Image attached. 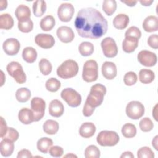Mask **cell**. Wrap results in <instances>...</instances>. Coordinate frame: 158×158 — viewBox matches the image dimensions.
<instances>
[{
	"instance_id": "1",
	"label": "cell",
	"mask_w": 158,
	"mask_h": 158,
	"mask_svg": "<svg viewBox=\"0 0 158 158\" xmlns=\"http://www.w3.org/2000/svg\"><path fill=\"white\" fill-rule=\"evenodd\" d=\"M75 27L83 38L98 39L106 33L108 23L101 13L92 7L80 9L75 20Z\"/></svg>"
},
{
	"instance_id": "2",
	"label": "cell",
	"mask_w": 158,
	"mask_h": 158,
	"mask_svg": "<svg viewBox=\"0 0 158 158\" xmlns=\"http://www.w3.org/2000/svg\"><path fill=\"white\" fill-rule=\"evenodd\" d=\"M106 93V88L102 84L96 83L91 87L83 109L84 116L90 117L93 114L95 108L102 104Z\"/></svg>"
},
{
	"instance_id": "3",
	"label": "cell",
	"mask_w": 158,
	"mask_h": 158,
	"mask_svg": "<svg viewBox=\"0 0 158 158\" xmlns=\"http://www.w3.org/2000/svg\"><path fill=\"white\" fill-rule=\"evenodd\" d=\"M78 72V64L72 59H68L64 61L57 69V75L63 79L72 78L77 74Z\"/></svg>"
},
{
	"instance_id": "4",
	"label": "cell",
	"mask_w": 158,
	"mask_h": 158,
	"mask_svg": "<svg viewBox=\"0 0 158 158\" xmlns=\"http://www.w3.org/2000/svg\"><path fill=\"white\" fill-rule=\"evenodd\" d=\"M98 77V65L94 60H88L85 62L82 72V78L88 83L94 81Z\"/></svg>"
},
{
	"instance_id": "5",
	"label": "cell",
	"mask_w": 158,
	"mask_h": 158,
	"mask_svg": "<svg viewBox=\"0 0 158 158\" xmlns=\"http://www.w3.org/2000/svg\"><path fill=\"white\" fill-rule=\"evenodd\" d=\"M120 138L114 131L103 130L97 136L96 141L101 146H114L119 141Z\"/></svg>"
},
{
	"instance_id": "6",
	"label": "cell",
	"mask_w": 158,
	"mask_h": 158,
	"mask_svg": "<svg viewBox=\"0 0 158 158\" xmlns=\"http://www.w3.org/2000/svg\"><path fill=\"white\" fill-rule=\"evenodd\" d=\"M7 71L17 83L22 84L26 81V75L22 65L17 62L12 61L7 64Z\"/></svg>"
},
{
	"instance_id": "7",
	"label": "cell",
	"mask_w": 158,
	"mask_h": 158,
	"mask_svg": "<svg viewBox=\"0 0 158 158\" xmlns=\"http://www.w3.org/2000/svg\"><path fill=\"white\" fill-rule=\"evenodd\" d=\"M60 96L67 104L72 107H77L81 104V95L73 88H65L62 91Z\"/></svg>"
},
{
	"instance_id": "8",
	"label": "cell",
	"mask_w": 158,
	"mask_h": 158,
	"mask_svg": "<svg viewBox=\"0 0 158 158\" xmlns=\"http://www.w3.org/2000/svg\"><path fill=\"white\" fill-rule=\"evenodd\" d=\"M125 111L127 115L130 118L137 120L144 115V107L141 102L138 101H132L127 105Z\"/></svg>"
},
{
	"instance_id": "9",
	"label": "cell",
	"mask_w": 158,
	"mask_h": 158,
	"mask_svg": "<svg viewBox=\"0 0 158 158\" xmlns=\"http://www.w3.org/2000/svg\"><path fill=\"white\" fill-rule=\"evenodd\" d=\"M46 102L42 98L35 97L31 100V110L34 115L35 122H38L43 117Z\"/></svg>"
},
{
	"instance_id": "10",
	"label": "cell",
	"mask_w": 158,
	"mask_h": 158,
	"mask_svg": "<svg viewBox=\"0 0 158 158\" xmlns=\"http://www.w3.org/2000/svg\"><path fill=\"white\" fill-rule=\"evenodd\" d=\"M104 55L109 58H112L117 56L118 48L115 40L110 37H106L101 43Z\"/></svg>"
},
{
	"instance_id": "11",
	"label": "cell",
	"mask_w": 158,
	"mask_h": 158,
	"mask_svg": "<svg viewBox=\"0 0 158 158\" xmlns=\"http://www.w3.org/2000/svg\"><path fill=\"white\" fill-rule=\"evenodd\" d=\"M137 59L141 65L146 67H152L155 65L157 60L156 54L147 50L141 51L137 56Z\"/></svg>"
},
{
	"instance_id": "12",
	"label": "cell",
	"mask_w": 158,
	"mask_h": 158,
	"mask_svg": "<svg viewBox=\"0 0 158 158\" xmlns=\"http://www.w3.org/2000/svg\"><path fill=\"white\" fill-rule=\"evenodd\" d=\"M75 12V9L70 3H62L57 10V15L62 22H67L70 21Z\"/></svg>"
},
{
	"instance_id": "13",
	"label": "cell",
	"mask_w": 158,
	"mask_h": 158,
	"mask_svg": "<svg viewBox=\"0 0 158 158\" xmlns=\"http://www.w3.org/2000/svg\"><path fill=\"white\" fill-rule=\"evenodd\" d=\"M2 48L5 53L9 56H14L17 54L20 48L19 41L15 38H8L2 44Z\"/></svg>"
},
{
	"instance_id": "14",
	"label": "cell",
	"mask_w": 158,
	"mask_h": 158,
	"mask_svg": "<svg viewBox=\"0 0 158 158\" xmlns=\"http://www.w3.org/2000/svg\"><path fill=\"white\" fill-rule=\"evenodd\" d=\"M35 41L38 46L43 49H49L55 43L54 38L52 35L44 33L38 34L35 38Z\"/></svg>"
},
{
	"instance_id": "15",
	"label": "cell",
	"mask_w": 158,
	"mask_h": 158,
	"mask_svg": "<svg viewBox=\"0 0 158 158\" xmlns=\"http://www.w3.org/2000/svg\"><path fill=\"white\" fill-rule=\"evenodd\" d=\"M56 34L58 38L65 43H70L73 40L75 37V34L72 29L67 26H62L58 28Z\"/></svg>"
},
{
	"instance_id": "16",
	"label": "cell",
	"mask_w": 158,
	"mask_h": 158,
	"mask_svg": "<svg viewBox=\"0 0 158 158\" xmlns=\"http://www.w3.org/2000/svg\"><path fill=\"white\" fill-rule=\"evenodd\" d=\"M102 74L104 77L107 80H112L116 76L117 73V67L114 62H105L102 65L101 68Z\"/></svg>"
},
{
	"instance_id": "17",
	"label": "cell",
	"mask_w": 158,
	"mask_h": 158,
	"mask_svg": "<svg viewBox=\"0 0 158 158\" xmlns=\"http://www.w3.org/2000/svg\"><path fill=\"white\" fill-rule=\"evenodd\" d=\"M64 112L63 104L57 99H53L49 106V114L54 117H59L62 115Z\"/></svg>"
},
{
	"instance_id": "18",
	"label": "cell",
	"mask_w": 158,
	"mask_h": 158,
	"mask_svg": "<svg viewBox=\"0 0 158 158\" xmlns=\"http://www.w3.org/2000/svg\"><path fill=\"white\" fill-rule=\"evenodd\" d=\"M139 40L134 36H127L122 42V49L127 53L133 52L138 46Z\"/></svg>"
},
{
	"instance_id": "19",
	"label": "cell",
	"mask_w": 158,
	"mask_h": 158,
	"mask_svg": "<svg viewBox=\"0 0 158 158\" xmlns=\"http://www.w3.org/2000/svg\"><path fill=\"white\" fill-rule=\"evenodd\" d=\"M143 28L147 32H154L158 30V19L156 16H148L143 21Z\"/></svg>"
},
{
	"instance_id": "20",
	"label": "cell",
	"mask_w": 158,
	"mask_h": 158,
	"mask_svg": "<svg viewBox=\"0 0 158 158\" xmlns=\"http://www.w3.org/2000/svg\"><path fill=\"white\" fill-rule=\"evenodd\" d=\"M15 15L18 22H22L30 19L31 11L27 6L20 4L16 8Z\"/></svg>"
},
{
	"instance_id": "21",
	"label": "cell",
	"mask_w": 158,
	"mask_h": 158,
	"mask_svg": "<svg viewBox=\"0 0 158 158\" xmlns=\"http://www.w3.org/2000/svg\"><path fill=\"white\" fill-rule=\"evenodd\" d=\"M18 118L20 122L28 125L34 122V115L32 110L28 108H22L19 112Z\"/></svg>"
},
{
	"instance_id": "22",
	"label": "cell",
	"mask_w": 158,
	"mask_h": 158,
	"mask_svg": "<svg viewBox=\"0 0 158 158\" xmlns=\"http://www.w3.org/2000/svg\"><path fill=\"white\" fill-rule=\"evenodd\" d=\"M96 130V126L94 123L91 122H85L80 126L79 133L83 138H89L94 135Z\"/></svg>"
},
{
	"instance_id": "23",
	"label": "cell",
	"mask_w": 158,
	"mask_h": 158,
	"mask_svg": "<svg viewBox=\"0 0 158 158\" xmlns=\"http://www.w3.org/2000/svg\"><path fill=\"white\" fill-rule=\"evenodd\" d=\"M13 143L14 142L10 140L2 139L0 143V152L2 156L9 157L12 155L14 149V144Z\"/></svg>"
},
{
	"instance_id": "24",
	"label": "cell",
	"mask_w": 158,
	"mask_h": 158,
	"mask_svg": "<svg viewBox=\"0 0 158 158\" xmlns=\"http://www.w3.org/2000/svg\"><path fill=\"white\" fill-rule=\"evenodd\" d=\"M129 23V17L125 14L117 15L113 20V25L115 28L118 30L125 29Z\"/></svg>"
},
{
	"instance_id": "25",
	"label": "cell",
	"mask_w": 158,
	"mask_h": 158,
	"mask_svg": "<svg viewBox=\"0 0 158 158\" xmlns=\"http://www.w3.org/2000/svg\"><path fill=\"white\" fill-rule=\"evenodd\" d=\"M155 78V75L153 71L149 69H143L139 72V81L143 84H149L153 81Z\"/></svg>"
},
{
	"instance_id": "26",
	"label": "cell",
	"mask_w": 158,
	"mask_h": 158,
	"mask_svg": "<svg viewBox=\"0 0 158 158\" xmlns=\"http://www.w3.org/2000/svg\"><path fill=\"white\" fill-rule=\"evenodd\" d=\"M22 57L27 63H33L37 58V52L32 47H26L23 49Z\"/></svg>"
},
{
	"instance_id": "27",
	"label": "cell",
	"mask_w": 158,
	"mask_h": 158,
	"mask_svg": "<svg viewBox=\"0 0 158 158\" xmlns=\"http://www.w3.org/2000/svg\"><path fill=\"white\" fill-rule=\"evenodd\" d=\"M59 125L57 122L53 120H47L43 125V131L48 135H54L59 130Z\"/></svg>"
},
{
	"instance_id": "28",
	"label": "cell",
	"mask_w": 158,
	"mask_h": 158,
	"mask_svg": "<svg viewBox=\"0 0 158 158\" xmlns=\"http://www.w3.org/2000/svg\"><path fill=\"white\" fill-rule=\"evenodd\" d=\"M52 144L53 141L51 139L47 137H43L40 138L38 141L36 146L38 151H40L42 153L46 154L48 152Z\"/></svg>"
},
{
	"instance_id": "29",
	"label": "cell",
	"mask_w": 158,
	"mask_h": 158,
	"mask_svg": "<svg viewBox=\"0 0 158 158\" xmlns=\"http://www.w3.org/2000/svg\"><path fill=\"white\" fill-rule=\"evenodd\" d=\"M14 26V20L12 16L7 14H2L0 15V28L9 30Z\"/></svg>"
},
{
	"instance_id": "30",
	"label": "cell",
	"mask_w": 158,
	"mask_h": 158,
	"mask_svg": "<svg viewBox=\"0 0 158 158\" xmlns=\"http://www.w3.org/2000/svg\"><path fill=\"white\" fill-rule=\"evenodd\" d=\"M40 25L42 30L50 31L55 25V19L52 15H46L41 20Z\"/></svg>"
},
{
	"instance_id": "31",
	"label": "cell",
	"mask_w": 158,
	"mask_h": 158,
	"mask_svg": "<svg viewBox=\"0 0 158 158\" xmlns=\"http://www.w3.org/2000/svg\"><path fill=\"white\" fill-rule=\"evenodd\" d=\"M46 10V3L43 0H37L33 4V12L36 17L42 16Z\"/></svg>"
},
{
	"instance_id": "32",
	"label": "cell",
	"mask_w": 158,
	"mask_h": 158,
	"mask_svg": "<svg viewBox=\"0 0 158 158\" xmlns=\"http://www.w3.org/2000/svg\"><path fill=\"white\" fill-rule=\"evenodd\" d=\"M17 100L20 102H25L28 101L31 97V91L27 88H20L15 93Z\"/></svg>"
},
{
	"instance_id": "33",
	"label": "cell",
	"mask_w": 158,
	"mask_h": 158,
	"mask_svg": "<svg viewBox=\"0 0 158 158\" xmlns=\"http://www.w3.org/2000/svg\"><path fill=\"white\" fill-rule=\"evenodd\" d=\"M78 51L81 56H89L94 52V46L90 42L84 41L79 45Z\"/></svg>"
},
{
	"instance_id": "34",
	"label": "cell",
	"mask_w": 158,
	"mask_h": 158,
	"mask_svg": "<svg viewBox=\"0 0 158 158\" xmlns=\"http://www.w3.org/2000/svg\"><path fill=\"white\" fill-rule=\"evenodd\" d=\"M121 131L124 137L131 138L135 136L136 134V128L135 125L127 123L123 125Z\"/></svg>"
},
{
	"instance_id": "35",
	"label": "cell",
	"mask_w": 158,
	"mask_h": 158,
	"mask_svg": "<svg viewBox=\"0 0 158 158\" xmlns=\"http://www.w3.org/2000/svg\"><path fill=\"white\" fill-rule=\"evenodd\" d=\"M117 9V2L114 0H105L102 3V10L107 15H112Z\"/></svg>"
},
{
	"instance_id": "36",
	"label": "cell",
	"mask_w": 158,
	"mask_h": 158,
	"mask_svg": "<svg viewBox=\"0 0 158 158\" xmlns=\"http://www.w3.org/2000/svg\"><path fill=\"white\" fill-rule=\"evenodd\" d=\"M52 65L46 59L43 58L39 62V69L41 73L44 75H49L52 71Z\"/></svg>"
},
{
	"instance_id": "37",
	"label": "cell",
	"mask_w": 158,
	"mask_h": 158,
	"mask_svg": "<svg viewBox=\"0 0 158 158\" xmlns=\"http://www.w3.org/2000/svg\"><path fill=\"white\" fill-rule=\"evenodd\" d=\"M46 88L50 92H56L61 86L59 80L55 78H51L46 82Z\"/></svg>"
},
{
	"instance_id": "38",
	"label": "cell",
	"mask_w": 158,
	"mask_h": 158,
	"mask_svg": "<svg viewBox=\"0 0 158 158\" xmlns=\"http://www.w3.org/2000/svg\"><path fill=\"white\" fill-rule=\"evenodd\" d=\"M85 157L86 158H99L100 151L95 145H89L85 151Z\"/></svg>"
},
{
	"instance_id": "39",
	"label": "cell",
	"mask_w": 158,
	"mask_h": 158,
	"mask_svg": "<svg viewBox=\"0 0 158 158\" xmlns=\"http://www.w3.org/2000/svg\"><path fill=\"white\" fill-rule=\"evenodd\" d=\"M33 23L30 19L25 21L18 22V28L23 33H29L33 30Z\"/></svg>"
},
{
	"instance_id": "40",
	"label": "cell",
	"mask_w": 158,
	"mask_h": 158,
	"mask_svg": "<svg viewBox=\"0 0 158 158\" xmlns=\"http://www.w3.org/2000/svg\"><path fill=\"white\" fill-rule=\"evenodd\" d=\"M139 128L144 132H149L152 130L154 124L152 120L148 117L142 118L139 122Z\"/></svg>"
},
{
	"instance_id": "41",
	"label": "cell",
	"mask_w": 158,
	"mask_h": 158,
	"mask_svg": "<svg viewBox=\"0 0 158 158\" xmlns=\"http://www.w3.org/2000/svg\"><path fill=\"white\" fill-rule=\"evenodd\" d=\"M137 157L138 158H153L154 154L153 151L147 146H144L138 149L137 152Z\"/></svg>"
},
{
	"instance_id": "42",
	"label": "cell",
	"mask_w": 158,
	"mask_h": 158,
	"mask_svg": "<svg viewBox=\"0 0 158 158\" xmlns=\"http://www.w3.org/2000/svg\"><path fill=\"white\" fill-rule=\"evenodd\" d=\"M137 75L133 72H128L126 73L123 77L124 83L127 86H132L137 81Z\"/></svg>"
},
{
	"instance_id": "43",
	"label": "cell",
	"mask_w": 158,
	"mask_h": 158,
	"mask_svg": "<svg viewBox=\"0 0 158 158\" xmlns=\"http://www.w3.org/2000/svg\"><path fill=\"white\" fill-rule=\"evenodd\" d=\"M19 136V134L18 131L15 129L10 127L8 128L5 135L2 138V139H6L14 142L18 139Z\"/></svg>"
},
{
	"instance_id": "44",
	"label": "cell",
	"mask_w": 158,
	"mask_h": 158,
	"mask_svg": "<svg viewBox=\"0 0 158 158\" xmlns=\"http://www.w3.org/2000/svg\"><path fill=\"white\" fill-rule=\"evenodd\" d=\"M134 36L139 40L141 38V32L138 27L135 26H131L130 28H128V29L125 31V36Z\"/></svg>"
},
{
	"instance_id": "45",
	"label": "cell",
	"mask_w": 158,
	"mask_h": 158,
	"mask_svg": "<svg viewBox=\"0 0 158 158\" xmlns=\"http://www.w3.org/2000/svg\"><path fill=\"white\" fill-rule=\"evenodd\" d=\"M49 154L51 156L54 157H60L62 156L64 153V150L62 147L59 146H54L51 147L49 150Z\"/></svg>"
},
{
	"instance_id": "46",
	"label": "cell",
	"mask_w": 158,
	"mask_h": 158,
	"mask_svg": "<svg viewBox=\"0 0 158 158\" xmlns=\"http://www.w3.org/2000/svg\"><path fill=\"white\" fill-rule=\"evenodd\" d=\"M148 45L155 49L158 48V36L157 34L151 35L148 39Z\"/></svg>"
},
{
	"instance_id": "47",
	"label": "cell",
	"mask_w": 158,
	"mask_h": 158,
	"mask_svg": "<svg viewBox=\"0 0 158 158\" xmlns=\"http://www.w3.org/2000/svg\"><path fill=\"white\" fill-rule=\"evenodd\" d=\"M17 157V158H31L33 157V156L29 150L23 149L20 150L18 152Z\"/></svg>"
},
{
	"instance_id": "48",
	"label": "cell",
	"mask_w": 158,
	"mask_h": 158,
	"mask_svg": "<svg viewBox=\"0 0 158 158\" xmlns=\"http://www.w3.org/2000/svg\"><path fill=\"white\" fill-rule=\"evenodd\" d=\"M8 129V127H7V124L6 121L4 120V119L1 117V134H0V136L2 138L6 134L7 130Z\"/></svg>"
},
{
	"instance_id": "49",
	"label": "cell",
	"mask_w": 158,
	"mask_h": 158,
	"mask_svg": "<svg viewBox=\"0 0 158 158\" xmlns=\"http://www.w3.org/2000/svg\"><path fill=\"white\" fill-rule=\"evenodd\" d=\"M121 2L127 4L128 6L130 7H133L136 5V4L137 3V1H132V0H128V1H122L121 0Z\"/></svg>"
},
{
	"instance_id": "50",
	"label": "cell",
	"mask_w": 158,
	"mask_h": 158,
	"mask_svg": "<svg viewBox=\"0 0 158 158\" xmlns=\"http://www.w3.org/2000/svg\"><path fill=\"white\" fill-rule=\"evenodd\" d=\"M121 158L123 157H127V158H134V155L132 154V152L130 151H125L123 152V154L120 156Z\"/></svg>"
},
{
	"instance_id": "51",
	"label": "cell",
	"mask_w": 158,
	"mask_h": 158,
	"mask_svg": "<svg viewBox=\"0 0 158 158\" xmlns=\"http://www.w3.org/2000/svg\"><path fill=\"white\" fill-rule=\"evenodd\" d=\"M139 2L144 6H149L151 5V4L153 2V1L152 0H141V1H139Z\"/></svg>"
},
{
	"instance_id": "52",
	"label": "cell",
	"mask_w": 158,
	"mask_h": 158,
	"mask_svg": "<svg viewBox=\"0 0 158 158\" xmlns=\"http://www.w3.org/2000/svg\"><path fill=\"white\" fill-rule=\"evenodd\" d=\"M157 138L158 136H156L152 141V145L154 146L156 150H157Z\"/></svg>"
},
{
	"instance_id": "53",
	"label": "cell",
	"mask_w": 158,
	"mask_h": 158,
	"mask_svg": "<svg viewBox=\"0 0 158 158\" xmlns=\"http://www.w3.org/2000/svg\"><path fill=\"white\" fill-rule=\"evenodd\" d=\"M71 156H72V157H77V156H75V155H73V154H67V155L65 156V157H71Z\"/></svg>"
}]
</instances>
